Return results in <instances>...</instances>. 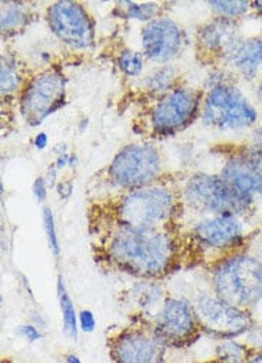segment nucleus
<instances>
[{"instance_id": "obj_23", "label": "nucleus", "mask_w": 262, "mask_h": 363, "mask_svg": "<svg viewBox=\"0 0 262 363\" xmlns=\"http://www.w3.org/2000/svg\"><path fill=\"white\" fill-rule=\"evenodd\" d=\"M43 223H45V230H46L49 246H50L52 252L55 253V256H59V240H57V234H56V228H55L53 214L49 207H45V210H43Z\"/></svg>"}, {"instance_id": "obj_7", "label": "nucleus", "mask_w": 262, "mask_h": 363, "mask_svg": "<svg viewBox=\"0 0 262 363\" xmlns=\"http://www.w3.org/2000/svg\"><path fill=\"white\" fill-rule=\"evenodd\" d=\"M186 201L198 210L222 214H238L246 206L222 178L205 174L195 175L185 190Z\"/></svg>"}, {"instance_id": "obj_19", "label": "nucleus", "mask_w": 262, "mask_h": 363, "mask_svg": "<svg viewBox=\"0 0 262 363\" xmlns=\"http://www.w3.org/2000/svg\"><path fill=\"white\" fill-rule=\"evenodd\" d=\"M254 352L245 345L235 339L222 340L217 347L215 359L221 363H246Z\"/></svg>"}, {"instance_id": "obj_20", "label": "nucleus", "mask_w": 262, "mask_h": 363, "mask_svg": "<svg viewBox=\"0 0 262 363\" xmlns=\"http://www.w3.org/2000/svg\"><path fill=\"white\" fill-rule=\"evenodd\" d=\"M119 67L126 75L137 77L142 71V57L135 52L126 50L119 56Z\"/></svg>"}, {"instance_id": "obj_29", "label": "nucleus", "mask_w": 262, "mask_h": 363, "mask_svg": "<svg viewBox=\"0 0 262 363\" xmlns=\"http://www.w3.org/2000/svg\"><path fill=\"white\" fill-rule=\"evenodd\" d=\"M19 333H21L25 339H28L29 342H36V340H39V339L42 337L40 332H39L35 326H32V325L21 326V328H19Z\"/></svg>"}, {"instance_id": "obj_9", "label": "nucleus", "mask_w": 262, "mask_h": 363, "mask_svg": "<svg viewBox=\"0 0 262 363\" xmlns=\"http://www.w3.org/2000/svg\"><path fill=\"white\" fill-rule=\"evenodd\" d=\"M154 330L168 347H182L196 340L201 328L189 303L179 298H168L156 318Z\"/></svg>"}, {"instance_id": "obj_1", "label": "nucleus", "mask_w": 262, "mask_h": 363, "mask_svg": "<svg viewBox=\"0 0 262 363\" xmlns=\"http://www.w3.org/2000/svg\"><path fill=\"white\" fill-rule=\"evenodd\" d=\"M108 257L119 269L142 277L168 272L173 259V241L159 230L119 227L108 243Z\"/></svg>"}, {"instance_id": "obj_30", "label": "nucleus", "mask_w": 262, "mask_h": 363, "mask_svg": "<svg viewBox=\"0 0 262 363\" xmlns=\"http://www.w3.org/2000/svg\"><path fill=\"white\" fill-rule=\"evenodd\" d=\"M33 191L35 196L38 199V201H43L46 197V189H45V181L42 178H38L35 181V186H33Z\"/></svg>"}, {"instance_id": "obj_32", "label": "nucleus", "mask_w": 262, "mask_h": 363, "mask_svg": "<svg viewBox=\"0 0 262 363\" xmlns=\"http://www.w3.org/2000/svg\"><path fill=\"white\" fill-rule=\"evenodd\" d=\"M64 363H84V362L76 354L69 353V354L64 356Z\"/></svg>"}, {"instance_id": "obj_26", "label": "nucleus", "mask_w": 262, "mask_h": 363, "mask_svg": "<svg viewBox=\"0 0 262 363\" xmlns=\"http://www.w3.org/2000/svg\"><path fill=\"white\" fill-rule=\"evenodd\" d=\"M252 352L262 353V328H252L246 333V340L244 342Z\"/></svg>"}, {"instance_id": "obj_17", "label": "nucleus", "mask_w": 262, "mask_h": 363, "mask_svg": "<svg viewBox=\"0 0 262 363\" xmlns=\"http://www.w3.org/2000/svg\"><path fill=\"white\" fill-rule=\"evenodd\" d=\"M200 42L208 50H227L235 45V29L228 21H215L201 30Z\"/></svg>"}, {"instance_id": "obj_18", "label": "nucleus", "mask_w": 262, "mask_h": 363, "mask_svg": "<svg viewBox=\"0 0 262 363\" xmlns=\"http://www.w3.org/2000/svg\"><path fill=\"white\" fill-rule=\"evenodd\" d=\"M57 296H59V305H60L62 318H63L64 333H67L74 342H76L78 340V316L75 313L74 303L60 276L57 279Z\"/></svg>"}, {"instance_id": "obj_34", "label": "nucleus", "mask_w": 262, "mask_h": 363, "mask_svg": "<svg viewBox=\"0 0 262 363\" xmlns=\"http://www.w3.org/2000/svg\"><path fill=\"white\" fill-rule=\"evenodd\" d=\"M255 6H256V9H259V11H262V2H261V0H258V2H255L254 4Z\"/></svg>"}, {"instance_id": "obj_5", "label": "nucleus", "mask_w": 262, "mask_h": 363, "mask_svg": "<svg viewBox=\"0 0 262 363\" xmlns=\"http://www.w3.org/2000/svg\"><path fill=\"white\" fill-rule=\"evenodd\" d=\"M256 112L235 86H215L204 106V121L221 130H237L255 123Z\"/></svg>"}, {"instance_id": "obj_16", "label": "nucleus", "mask_w": 262, "mask_h": 363, "mask_svg": "<svg viewBox=\"0 0 262 363\" xmlns=\"http://www.w3.org/2000/svg\"><path fill=\"white\" fill-rule=\"evenodd\" d=\"M234 64L238 71L246 78H255L262 65V40L248 39L234 50Z\"/></svg>"}, {"instance_id": "obj_24", "label": "nucleus", "mask_w": 262, "mask_h": 363, "mask_svg": "<svg viewBox=\"0 0 262 363\" xmlns=\"http://www.w3.org/2000/svg\"><path fill=\"white\" fill-rule=\"evenodd\" d=\"M25 21V13L21 8L18 6H11L4 9L2 13V29L4 30H9V29H15L19 28Z\"/></svg>"}, {"instance_id": "obj_2", "label": "nucleus", "mask_w": 262, "mask_h": 363, "mask_svg": "<svg viewBox=\"0 0 262 363\" xmlns=\"http://www.w3.org/2000/svg\"><path fill=\"white\" fill-rule=\"evenodd\" d=\"M212 281L221 300L249 312L262 300V262L248 255L231 256L215 267Z\"/></svg>"}, {"instance_id": "obj_25", "label": "nucleus", "mask_w": 262, "mask_h": 363, "mask_svg": "<svg viewBox=\"0 0 262 363\" xmlns=\"http://www.w3.org/2000/svg\"><path fill=\"white\" fill-rule=\"evenodd\" d=\"M19 85V77H18V72L15 71V68L5 62H2V92L4 94H9L12 91H15Z\"/></svg>"}, {"instance_id": "obj_8", "label": "nucleus", "mask_w": 262, "mask_h": 363, "mask_svg": "<svg viewBox=\"0 0 262 363\" xmlns=\"http://www.w3.org/2000/svg\"><path fill=\"white\" fill-rule=\"evenodd\" d=\"M158 171V154L148 145H129L123 148L110 165L113 181L126 189L142 187L151 183Z\"/></svg>"}, {"instance_id": "obj_37", "label": "nucleus", "mask_w": 262, "mask_h": 363, "mask_svg": "<svg viewBox=\"0 0 262 363\" xmlns=\"http://www.w3.org/2000/svg\"><path fill=\"white\" fill-rule=\"evenodd\" d=\"M201 363H221L220 360H217V359H212V360H208V362H201Z\"/></svg>"}, {"instance_id": "obj_35", "label": "nucleus", "mask_w": 262, "mask_h": 363, "mask_svg": "<svg viewBox=\"0 0 262 363\" xmlns=\"http://www.w3.org/2000/svg\"><path fill=\"white\" fill-rule=\"evenodd\" d=\"M258 98H259V101L262 102V84H261V86H259V89H258Z\"/></svg>"}, {"instance_id": "obj_22", "label": "nucleus", "mask_w": 262, "mask_h": 363, "mask_svg": "<svg viewBox=\"0 0 262 363\" xmlns=\"http://www.w3.org/2000/svg\"><path fill=\"white\" fill-rule=\"evenodd\" d=\"M210 6L228 18L239 16L248 11V2H238V0H235V2H210Z\"/></svg>"}, {"instance_id": "obj_36", "label": "nucleus", "mask_w": 262, "mask_h": 363, "mask_svg": "<svg viewBox=\"0 0 262 363\" xmlns=\"http://www.w3.org/2000/svg\"><path fill=\"white\" fill-rule=\"evenodd\" d=\"M256 135H258V138H259V143H261V144H262V130H259V131H258V134H256Z\"/></svg>"}, {"instance_id": "obj_6", "label": "nucleus", "mask_w": 262, "mask_h": 363, "mask_svg": "<svg viewBox=\"0 0 262 363\" xmlns=\"http://www.w3.org/2000/svg\"><path fill=\"white\" fill-rule=\"evenodd\" d=\"M166 349L154 329H126L109 339L113 363H165Z\"/></svg>"}, {"instance_id": "obj_11", "label": "nucleus", "mask_w": 262, "mask_h": 363, "mask_svg": "<svg viewBox=\"0 0 262 363\" xmlns=\"http://www.w3.org/2000/svg\"><path fill=\"white\" fill-rule=\"evenodd\" d=\"M47 21L55 35L67 45L78 49L92 45L93 28L81 5L57 2L49 8Z\"/></svg>"}, {"instance_id": "obj_10", "label": "nucleus", "mask_w": 262, "mask_h": 363, "mask_svg": "<svg viewBox=\"0 0 262 363\" xmlns=\"http://www.w3.org/2000/svg\"><path fill=\"white\" fill-rule=\"evenodd\" d=\"M63 98V77L56 71H46L38 75L26 88L22 98V112L29 124L38 125L62 105Z\"/></svg>"}, {"instance_id": "obj_21", "label": "nucleus", "mask_w": 262, "mask_h": 363, "mask_svg": "<svg viewBox=\"0 0 262 363\" xmlns=\"http://www.w3.org/2000/svg\"><path fill=\"white\" fill-rule=\"evenodd\" d=\"M126 8V18H132V19H138V21H148L152 19L156 12H158V6L154 4H144V5H137L134 2H126L125 4Z\"/></svg>"}, {"instance_id": "obj_15", "label": "nucleus", "mask_w": 262, "mask_h": 363, "mask_svg": "<svg viewBox=\"0 0 262 363\" xmlns=\"http://www.w3.org/2000/svg\"><path fill=\"white\" fill-rule=\"evenodd\" d=\"M195 235L214 249L232 247L242 238V225L234 214H222L195 227Z\"/></svg>"}, {"instance_id": "obj_14", "label": "nucleus", "mask_w": 262, "mask_h": 363, "mask_svg": "<svg viewBox=\"0 0 262 363\" xmlns=\"http://www.w3.org/2000/svg\"><path fill=\"white\" fill-rule=\"evenodd\" d=\"M147 56L156 62H165L179 50L181 30L169 19H158L149 23L142 35Z\"/></svg>"}, {"instance_id": "obj_3", "label": "nucleus", "mask_w": 262, "mask_h": 363, "mask_svg": "<svg viewBox=\"0 0 262 363\" xmlns=\"http://www.w3.org/2000/svg\"><path fill=\"white\" fill-rule=\"evenodd\" d=\"M173 211L172 196L165 189H144L127 194L119 204L120 225L137 230H158Z\"/></svg>"}, {"instance_id": "obj_13", "label": "nucleus", "mask_w": 262, "mask_h": 363, "mask_svg": "<svg viewBox=\"0 0 262 363\" xmlns=\"http://www.w3.org/2000/svg\"><path fill=\"white\" fill-rule=\"evenodd\" d=\"M198 106L195 94L185 89H178L162 99L154 111V127L161 131H175L185 125Z\"/></svg>"}, {"instance_id": "obj_27", "label": "nucleus", "mask_w": 262, "mask_h": 363, "mask_svg": "<svg viewBox=\"0 0 262 363\" xmlns=\"http://www.w3.org/2000/svg\"><path fill=\"white\" fill-rule=\"evenodd\" d=\"M79 323H81V329L86 333L93 332L96 328V320L91 311H82L79 313Z\"/></svg>"}, {"instance_id": "obj_38", "label": "nucleus", "mask_w": 262, "mask_h": 363, "mask_svg": "<svg viewBox=\"0 0 262 363\" xmlns=\"http://www.w3.org/2000/svg\"><path fill=\"white\" fill-rule=\"evenodd\" d=\"M261 237H262V231H261Z\"/></svg>"}, {"instance_id": "obj_33", "label": "nucleus", "mask_w": 262, "mask_h": 363, "mask_svg": "<svg viewBox=\"0 0 262 363\" xmlns=\"http://www.w3.org/2000/svg\"><path fill=\"white\" fill-rule=\"evenodd\" d=\"M246 363H262V353H252L249 356V359L246 360Z\"/></svg>"}, {"instance_id": "obj_31", "label": "nucleus", "mask_w": 262, "mask_h": 363, "mask_svg": "<svg viewBox=\"0 0 262 363\" xmlns=\"http://www.w3.org/2000/svg\"><path fill=\"white\" fill-rule=\"evenodd\" d=\"M46 144H47V137H46V134H39L38 137H36V140H35V145L39 148V150H42V148H45L46 147Z\"/></svg>"}, {"instance_id": "obj_12", "label": "nucleus", "mask_w": 262, "mask_h": 363, "mask_svg": "<svg viewBox=\"0 0 262 363\" xmlns=\"http://www.w3.org/2000/svg\"><path fill=\"white\" fill-rule=\"evenodd\" d=\"M221 178L249 207L255 197H262V152L231 160L225 165Z\"/></svg>"}, {"instance_id": "obj_28", "label": "nucleus", "mask_w": 262, "mask_h": 363, "mask_svg": "<svg viewBox=\"0 0 262 363\" xmlns=\"http://www.w3.org/2000/svg\"><path fill=\"white\" fill-rule=\"evenodd\" d=\"M171 79H172V72H171L169 69L161 71L159 74H156V75L152 78L151 88H152V89H164L165 86H168V85L171 84Z\"/></svg>"}, {"instance_id": "obj_4", "label": "nucleus", "mask_w": 262, "mask_h": 363, "mask_svg": "<svg viewBox=\"0 0 262 363\" xmlns=\"http://www.w3.org/2000/svg\"><path fill=\"white\" fill-rule=\"evenodd\" d=\"M193 311L201 330L221 340L237 339L254 328V320L248 311L237 309L218 296L200 297Z\"/></svg>"}]
</instances>
